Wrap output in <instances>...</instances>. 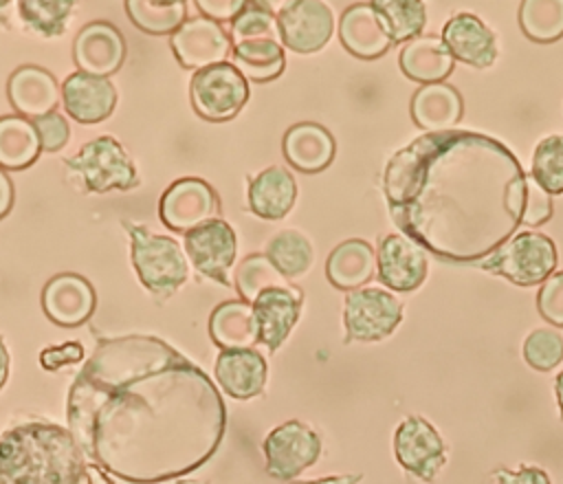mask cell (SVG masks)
<instances>
[{"mask_svg":"<svg viewBox=\"0 0 563 484\" xmlns=\"http://www.w3.org/2000/svg\"><path fill=\"white\" fill-rule=\"evenodd\" d=\"M66 422L86 460L130 484L207 464L227 409L216 383L165 339L103 337L73 378Z\"/></svg>","mask_w":563,"mask_h":484,"instance_id":"1","label":"cell"},{"mask_svg":"<svg viewBox=\"0 0 563 484\" xmlns=\"http://www.w3.org/2000/svg\"><path fill=\"white\" fill-rule=\"evenodd\" d=\"M394 224L442 262L477 266L523 224L526 172L501 141L471 132H424L383 174Z\"/></svg>","mask_w":563,"mask_h":484,"instance_id":"2","label":"cell"},{"mask_svg":"<svg viewBox=\"0 0 563 484\" xmlns=\"http://www.w3.org/2000/svg\"><path fill=\"white\" fill-rule=\"evenodd\" d=\"M86 464L68 427L26 420L0 433V484H84Z\"/></svg>","mask_w":563,"mask_h":484,"instance_id":"3","label":"cell"},{"mask_svg":"<svg viewBox=\"0 0 563 484\" xmlns=\"http://www.w3.org/2000/svg\"><path fill=\"white\" fill-rule=\"evenodd\" d=\"M132 242V264L141 284L156 297H169L187 279L189 264L183 246L167 235L147 231L141 224L123 220Z\"/></svg>","mask_w":563,"mask_h":484,"instance_id":"4","label":"cell"},{"mask_svg":"<svg viewBox=\"0 0 563 484\" xmlns=\"http://www.w3.org/2000/svg\"><path fill=\"white\" fill-rule=\"evenodd\" d=\"M559 253L552 238L537 231L515 233L475 268L506 277L515 286L543 284L556 268Z\"/></svg>","mask_w":563,"mask_h":484,"instance_id":"5","label":"cell"},{"mask_svg":"<svg viewBox=\"0 0 563 484\" xmlns=\"http://www.w3.org/2000/svg\"><path fill=\"white\" fill-rule=\"evenodd\" d=\"M64 165L84 189L95 194L110 189L125 191L139 183L132 158L114 136H97L88 141L75 156L66 158Z\"/></svg>","mask_w":563,"mask_h":484,"instance_id":"6","label":"cell"},{"mask_svg":"<svg viewBox=\"0 0 563 484\" xmlns=\"http://www.w3.org/2000/svg\"><path fill=\"white\" fill-rule=\"evenodd\" d=\"M191 106L198 117L220 123L233 119L249 99L246 77L229 62L196 70L191 77Z\"/></svg>","mask_w":563,"mask_h":484,"instance_id":"7","label":"cell"},{"mask_svg":"<svg viewBox=\"0 0 563 484\" xmlns=\"http://www.w3.org/2000/svg\"><path fill=\"white\" fill-rule=\"evenodd\" d=\"M402 321V304L385 288L350 290L343 306L345 341H383Z\"/></svg>","mask_w":563,"mask_h":484,"instance_id":"8","label":"cell"},{"mask_svg":"<svg viewBox=\"0 0 563 484\" xmlns=\"http://www.w3.org/2000/svg\"><path fill=\"white\" fill-rule=\"evenodd\" d=\"M262 449L266 458V473L275 480L292 482L319 460L321 438L310 425L301 420H286L264 438Z\"/></svg>","mask_w":563,"mask_h":484,"instance_id":"9","label":"cell"},{"mask_svg":"<svg viewBox=\"0 0 563 484\" xmlns=\"http://www.w3.org/2000/svg\"><path fill=\"white\" fill-rule=\"evenodd\" d=\"M394 455L416 480L431 484L446 464V442L422 416H407L394 431Z\"/></svg>","mask_w":563,"mask_h":484,"instance_id":"10","label":"cell"},{"mask_svg":"<svg viewBox=\"0 0 563 484\" xmlns=\"http://www.w3.org/2000/svg\"><path fill=\"white\" fill-rule=\"evenodd\" d=\"M220 211L216 189L196 176L174 180L161 196L158 216L163 224L176 233H189L209 220H216Z\"/></svg>","mask_w":563,"mask_h":484,"instance_id":"11","label":"cell"},{"mask_svg":"<svg viewBox=\"0 0 563 484\" xmlns=\"http://www.w3.org/2000/svg\"><path fill=\"white\" fill-rule=\"evenodd\" d=\"M282 44L295 53L321 51L334 31V18L325 2L290 0L277 13Z\"/></svg>","mask_w":563,"mask_h":484,"instance_id":"12","label":"cell"},{"mask_svg":"<svg viewBox=\"0 0 563 484\" xmlns=\"http://www.w3.org/2000/svg\"><path fill=\"white\" fill-rule=\"evenodd\" d=\"M235 231L222 218L209 220L185 235V253L191 266L222 286H229V268L235 260Z\"/></svg>","mask_w":563,"mask_h":484,"instance_id":"13","label":"cell"},{"mask_svg":"<svg viewBox=\"0 0 563 484\" xmlns=\"http://www.w3.org/2000/svg\"><path fill=\"white\" fill-rule=\"evenodd\" d=\"M172 51L185 68H209L222 64L231 51V37L222 24L198 15L185 20L176 33H172Z\"/></svg>","mask_w":563,"mask_h":484,"instance_id":"14","label":"cell"},{"mask_svg":"<svg viewBox=\"0 0 563 484\" xmlns=\"http://www.w3.org/2000/svg\"><path fill=\"white\" fill-rule=\"evenodd\" d=\"M378 279L391 290H416L427 279L424 249L402 233H387L376 249Z\"/></svg>","mask_w":563,"mask_h":484,"instance_id":"15","label":"cell"},{"mask_svg":"<svg viewBox=\"0 0 563 484\" xmlns=\"http://www.w3.org/2000/svg\"><path fill=\"white\" fill-rule=\"evenodd\" d=\"M125 53L128 46L121 31L103 20L90 22L79 29L73 42V59L79 73L95 77L114 75L121 68Z\"/></svg>","mask_w":563,"mask_h":484,"instance_id":"16","label":"cell"},{"mask_svg":"<svg viewBox=\"0 0 563 484\" xmlns=\"http://www.w3.org/2000/svg\"><path fill=\"white\" fill-rule=\"evenodd\" d=\"M97 306V295L90 282L75 273H59L51 277L42 290L44 315L62 326L75 328L90 319Z\"/></svg>","mask_w":563,"mask_h":484,"instance_id":"17","label":"cell"},{"mask_svg":"<svg viewBox=\"0 0 563 484\" xmlns=\"http://www.w3.org/2000/svg\"><path fill=\"white\" fill-rule=\"evenodd\" d=\"M442 42L453 59L473 68H488L497 59V40L488 24L473 13H455L442 29Z\"/></svg>","mask_w":563,"mask_h":484,"instance_id":"18","label":"cell"},{"mask_svg":"<svg viewBox=\"0 0 563 484\" xmlns=\"http://www.w3.org/2000/svg\"><path fill=\"white\" fill-rule=\"evenodd\" d=\"M257 321V341L275 352L295 328L301 312V293L292 286L268 288L251 304Z\"/></svg>","mask_w":563,"mask_h":484,"instance_id":"19","label":"cell"},{"mask_svg":"<svg viewBox=\"0 0 563 484\" xmlns=\"http://www.w3.org/2000/svg\"><path fill=\"white\" fill-rule=\"evenodd\" d=\"M66 112L79 123H99L108 119L117 106V88L108 77L73 73L62 84Z\"/></svg>","mask_w":563,"mask_h":484,"instance_id":"20","label":"cell"},{"mask_svg":"<svg viewBox=\"0 0 563 484\" xmlns=\"http://www.w3.org/2000/svg\"><path fill=\"white\" fill-rule=\"evenodd\" d=\"M213 374L222 392H227L231 398L249 400L264 392L268 365L266 359L251 348L220 350L213 363Z\"/></svg>","mask_w":563,"mask_h":484,"instance_id":"21","label":"cell"},{"mask_svg":"<svg viewBox=\"0 0 563 484\" xmlns=\"http://www.w3.org/2000/svg\"><path fill=\"white\" fill-rule=\"evenodd\" d=\"M339 37L347 53L361 59H376L394 44L380 24L372 2H356L347 7L339 22Z\"/></svg>","mask_w":563,"mask_h":484,"instance_id":"22","label":"cell"},{"mask_svg":"<svg viewBox=\"0 0 563 484\" xmlns=\"http://www.w3.org/2000/svg\"><path fill=\"white\" fill-rule=\"evenodd\" d=\"M59 92L55 77L40 66H20L7 84L9 101L24 119H37L55 112Z\"/></svg>","mask_w":563,"mask_h":484,"instance_id":"23","label":"cell"},{"mask_svg":"<svg viewBox=\"0 0 563 484\" xmlns=\"http://www.w3.org/2000/svg\"><path fill=\"white\" fill-rule=\"evenodd\" d=\"M286 161L306 174H317L325 169L336 152L332 134L319 123H297L288 128L282 141Z\"/></svg>","mask_w":563,"mask_h":484,"instance_id":"24","label":"cell"},{"mask_svg":"<svg viewBox=\"0 0 563 484\" xmlns=\"http://www.w3.org/2000/svg\"><path fill=\"white\" fill-rule=\"evenodd\" d=\"M464 103L460 92L440 81L420 86L411 97V119L427 132H446L462 119Z\"/></svg>","mask_w":563,"mask_h":484,"instance_id":"25","label":"cell"},{"mask_svg":"<svg viewBox=\"0 0 563 484\" xmlns=\"http://www.w3.org/2000/svg\"><path fill=\"white\" fill-rule=\"evenodd\" d=\"M295 198V176L286 167H266L249 183V207L264 220L284 218L292 209Z\"/></svg>","mask_w":563,"mask_h":484,"instance_id":"26","label":"cell"},{"mask_svg":"<svg viewBox=\"0 0 563 484\" xmlns=\"http://www.w3.org/2000/svg\"><path fill=\"white\" fill-rule=\"evenodd\" d=\"M400 70L422 86L440 84L444 77L451 75L455 59L444 46L442 37L435 35H420L407 42L398 55Z\"/></svg>","mask_w":563,"mask_h":484,"instance_id":"27","label":"cell"},{"mask_svg":"<svg viewBox=\"0 0 563 484\" xmlns=\"http://www.w3.org/2000/svg\"><path fill=\"white\" fill-rule=\"evenodd\" d=\"M376 271V251L365 240H345L328 255L325 275L341 290H356L372 279Z\"/></svg>","mask_w":563,"mask_h":484,"instance_id":"28","label":"cell"},{"mask_svg":"<svg viewBox=\"0 0 563 484\" xmlns=\"http://www.w3.org/2000/svg\"><path fill=\"white\" fill-rule=\"evenodd\" d=\"M209 337L222 350H244L257 343V321L246 301H224L209 317Z\"/></svg>","mask_w":563,"mask_h":484,"instance_id":"29","label":"cell"},{"mask_svg":"<svg viewBox=\"0 0 563 484\" xmlns=\"http://www.w3.org/2000/svg\"><path fill=\"white\" fill-rule=\"evenodd\" d=\"M42 152V143L33 121L20 114L0 117V167L24 169Z\"/></svg>","mask_w":563,"mask_h":484,"instance_id":"30","label":"cell"},{"mask_svg":"<svg viewBox=\"0 0 563 484\" xmlns=\"http://www.w3.org/2000/svg\"><path fill=\"white\" fill-rule=\"evenodd\" d=\"M372 7L394 44L420 37L427 24V11L420 0H374Z\"/></svg>","mask_w":563,"mask_h":484,"instance_id":"31","label":"cell"},{"mask_svg":"<svg viewBox=\"0 0 563 484\" xmlns=\"http://www.w3.org/2000/svg\"><path fill=\"white\" fill-rule=\"evenodd\" d=\"M233 66L251 81L264 84L282 75L286 66L279 42H246L233 46Z\"/></svg>","mask_w":563,"mask_h":484,"instance_id":"32","label":"cell"},{"mask_svg":"<svg viewBox=\"0 0 563 484\" xmlns=\"http://www.w3.org/2000/svg\"><path fill=\"white\" fill-rule=\"evenodd\" d=\"M125 13L141 31L152 35H167V33H176L185 22L187 2L185 0H167V2L128 0Z\"/></svg>","mask_w":563,"mask_h":484,"instance_id":"33","label":"cell"},{"mask_svg":"<svg viewBox=\"0 0 563 484\" xmlns=\"http://www.w3.org/2000/svg\"><path fill=\"white\" fill-rule=\"evenodd\" d=\"M266 257L286 279H290L303 275L312 266L314 251L303 233L295 229H284L266 244Z\"/></svg>","mask_w":563,"mask_h":484,"instance_id":"34","label":"cell"},{"mask_svg":"<svg viewBox=\"0 0 563 484\" xmlns=\"http://www.w3.org/2000/svg\"><path fill=\"white\" fill-rule=\"evenodd\" d=\"M519 26L534 42H556L563 37V0L521 2Z\"/></svg>","mask_w":563,"mask_h":484,"instance_id":"35","label":"cell"},{"mask_svg":"<svg viewBox=\"0 0 563 484\" xmlns=\"http://www.w3.org/2000/svg\"><path fill=\"white\" fill-rule=\"evenodd\" d=\"M286 286H290L288 279L273 266L266 253L244 257L235 271V288L242 301L246 304H253L257 295L268 288H286Z\"/></svg>","mask_w":563,"mask_h":484,"instance_id":"36","label":"cell"},{"mask_svg":"<svg viewBox=\"0 0 563 484\" xmlns=\"http://www.w3.org/2000/svg\"><path fill=\"white\" fill-rule=\"evenodd\" d=\"M231 42L246 44V42H279V22L277 15L268 9L266 2H246L242 13L231 22Z\"/></svg>","mask_w":563,"mask_h":484,"instance_id":"37","label":"cell"},{"mask_svg":"<svg viewBox=\"0 0 563 484\" xmlns=\"http://www.w3.org/2000/svg\"><path fill=\"white\" fill-rule=\"evenodd\" d=\"M70 0H22L18 2L24 24L42 37H55L66 31V22L73 13Z\"/></svg>","mask_w":563,"mask_h":484,"instance_id":"38","label":"cell"},{"mask_svg":"<svg viewBox=\"0 0 563 484\" xmlns=\"http://www.w3.org/2000/svg\"><path fill=\"white\" fill-rule=\"evenodd\" d=\"M530 176L550 196L563 194V134H550L537 143Z\"/></svg>","mask_w":563,"mask_h":484,"instance_id":"39","label":"cell"},{"mask_svg":"<svg viewBox=\"0 0 563 484\" xmlns=\"http://www.w3.org/2000/svg\"><path fill=\"white\" fill-rule=\"evenodd\" d=\"M523 359L537 372H552L563 361V337L552 328H537L523 339Z\"/></svg>","mask_w":563,"mask_h":484,"instance_id":"40","label":"cell"},{"mask_svg":"<svg viewBox=\"0 0 563 484\" xmlns=\"http://www.w3.org/2000/svg\"><path fill=\"white\" fill-rule=\"evenodd\" d=\"M537 308L545 321L563 326V271L552 273L543 282L537 295Z\"/></svg>","mask_w":563,"mask_h":484,"instance_id":"41","label":"cell"},{"mask_svg":"<svg viewBox=\"0 0 563 484\" xmlns=\"http://www.w3.org/2000/svg\"><path fill=\"white\" fill-rule=\"evenodd\" d=\"M552 216L550 194L532 178L526 176V202H523V224L539 227Z\"/></svg>","mask_w":563,"mask_h":484,"instance_id":"42","label":"cell"},{"mask_svg":"<svg viewBox=\"0 0 563 484\" xmlns=\"http://www.w3.org/2000/svg\"><path fill=\"white\" fill-rule=\"evenodd\" d=\"M33 125L37 130L42 150H46V152L62 150L70 136L68 121L59 112H48L44 117H37V119H33Z\"/></svg>","mask_w":563,"mask_h":484,"instance_id":"43","label":"cell"},{"mask_svg":"<svg viewBox=\"0 0 563 484\" xmlns=\"http://www.w3.org/2000/svg\"><path fill=\"white\" fill-rule=\"evenodd\" d=\"M486 484H552L550 473L537 464L521 462L517 469L499 466L488 473Z\"/></svg>","mask_w":563,"mask_h":484,"instance_id":"44","label":"cell"},{"mask_svg":"<svg viewBox=\"0 0 563 484\" xmlns=\"http://www.w3.org/2000/svg\"><path fill=\"white\" fill-rule=\"evenodd\" d=\"M79 361H84V345L79 341H66L62 345H51L40 352V365L48 372H57Z\"/></svg>","mask_w":563,"mask_h":484,"instance_id":"45","label":"cell"},{"mask_svg":"<svg viewBox=\"0 0 563 484\" xmlns=\"http://www.w3.org/2000/svg\"><path fill=\"white\" fill-rule=\"evenodd\" d=\"M196 4L205 18H209L218 24L233 22L246 7L244 0H198Z\"/></svg>","mask_w":563,"mask_h":484,"instance_id":"46","label":"cell"},{"mask_svg":"<svg viewBox=\"0 0 563 484\" xmlns=\"http://www.w3.org/2000/svg\"><path fill=\"white\" fill-rule=\"evenodd\" d=\"M13 205V185L11 178L7 176V172L0 167V218H4L9 213Z\"/></svg>","mask_w":563,"mask_h":484,"instance_id":"47","label":"cell"},{"mask_svg":"<svg viewBox=\"0 0 563 484\" xmlns=\"http://www.w3.org/2000/svg\"><path fill=\"white\" fill-rule=\"evenodd\" d=\"M363 475L358 473H347V475H328V477H317V480H306V482H290V484H361Z\"/></svg>","mask_w":563,"mask_h":484,"instance_id":"48","label":"cell"},{"mask_svg":"<svg viewBox=\"0 0 563 484\" xmlns=\"http://www.w3.org/2000/svg\"><path fill=\"white\" fill-rule=\"evenodd\" d=\"M86 482H88V484H114V482H112V475L106 473L101 466H97V464H92V462L86 464Z\"/></svg>","mask_w":563,"mask_h":484,"instance_id":"49","label":"cell"},{"mask_svg":"<svg viewBox=\"0 0 563 484\" xmlns=\"http://www.w3.org/2000/svg\"><path fill=\"white\" fill-rule=\"evenodd\" d=\"M9 350H7V345H4V341L0 339V387L4 385V381H7V376H9Z\"/></svg>","mask_w":563,"mask_h":484,"instance_id":"50","label":"cell"},{"mask_svg":"<svg viewBox=\"0 0 563 484\" xmlns=\"http://www.w3.org/2000/svg\"><path fill=\"white\" fill-rule=\"evenodd\" d=\"M554 394H556V403H559V416L563 420V372L556 374V378H554Z\"/></svg>","mask_w":563,"mask_h":484,"instance_id":"51","label":"cell"},{"mask_svg":"<svg viewBox=\"0 0 563 484\" xmlns=\"http://www.w3.org/2000/svg\"><path fill=\"white\" fill-rule=\"evenodd\" d=\"M161 484H205V482H198V480H180V477H174V480H167V482H161Z\"/></svg>","mask_w":563,"mask_h":484,"instance_id":"52","label":"cell"},{"mask_svg":"<svg viewBox=\"0 0 563 484\" xmlns=\"http://www.w3.org/2000/svg\"><path fill=\"white\" fill-rule=\"evenodd\" d=\"M9 7H11V2H7V0H0V22L7 18V13H9Z\"/></svg>","mask_w":563,"mask_h":484,"instance_id":"53","label":"cell"}]
</instances>
